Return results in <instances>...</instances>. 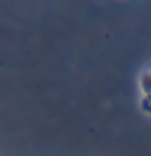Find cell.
<instances>
[{
    "label": "cell",
    "mask_w": 151,
    "mask_h": 156,
    "mask_svg": "<svg viewBox=\"0 0 151 156\" xmlns=\"http://www.w3.org/2000/svg\"><path fill=\"white\" fill-rule=\"evenodd\" d=\"M145 102H146V106H151V94L145 96Z\"/></svg>",
    "instance_id": "2"
},
{
    "label": "cell",
    "mask_w": 151,
    "mask_h": 156,
    "mask_svg": "<svg viewBox=\"0 0 151 156\" xmlns=\"http://www.w3.org/2000/svg\"><path fill=\"white\" fill-rule=\"evenodd\" d=\"M141 90H143L145 96L151 94V70L146 72L143 75V78H141Z\"/></svg>",
    "instance_id": "1"
}]
</instances>
